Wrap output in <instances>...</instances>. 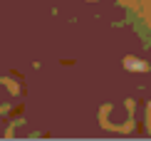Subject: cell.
Listing matches in <instances>:
<instances>
[{
	"instance_id": "obj_2",
	"label": "cell",
	"mask_w": 151,
	"mask_h": 141,
	"mask_svg": "<svg viewBox=\"0 0 151 141\" xmlns=\"http://www.w3.org/2000/svg\"><path fill=\"white\" fill-rule=\"evenodd\" d=\"M146 124H149V129H151V104H149V114H146Z\"/></svg>"
},
{
	"instance_id": "obj_1",
	"label": "cell",
	"mask_w": 151,
	"mask_h": 141,
	"mask_svg": "<svg viewBox=\"0 0 151 141\" xmlns=\"http://www.w3.org/2000/svg\"><path fill=\"white\" fill-rule=\"evenodd\" d=\"M124 65H129L131 69H144V67H141V62H134V60H127Z\"/></svg>"
}]
</instances>
